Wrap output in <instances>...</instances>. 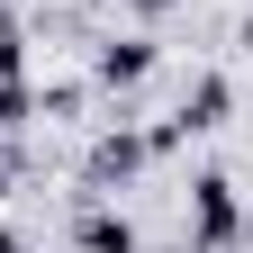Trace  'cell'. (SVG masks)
I'll return each mask as SVG.
<instances>
[{"label":"cell","instance_id":"1","mask_svg":"<svg viewBox=\"0 0 253 253\" xmlns=\"http://www.w3.org/2000/svg\"><path fill=\"white\" fill-rule=\"evenodd\" d=\"M190 208H199V253H226L235 244L244 217H235V181L226 172H199V181H190Z\"/></svg>","mask_w":253,"mask_h":253},{"label":"cell","instance_id":"2","mask_svg":"<svg viewBox=\"0 0 253 253\" xmlns=\"http://www.w3.org/2000/svg\"><path fill=\"white\" fill-rule=\"evenodd\" d=\"M145 73H154V37H136V27L109 37L100 54H90V82H100V90H136Z\"/></svg>","mask_w":253,"mask_h":253},{"label":"cell","instance_id":"3","mask_svg":"<svg viewBox=\"0 0 253 253\" xmlns=\"http://www.w3.org/2000/svg\"><path fill=\"white\" fill-rule=\"evenodd\" d=\"M145 154H154V136H136V126H109V136L90 145V190L136 181V172H145Z\"/></svg>","mask_w":253,"mask_h":253},{"label":"cell","instance_id":"4","mask_svg":"<svg viewBox=\"0 0 253 253\" xmlns=\"http://www.w3.org/2000/svg\"><path fill=\"white\" fill-rule=\"evenodd\" d=\"M73 253H136V226H126L109 199H90V208L73 217Z\"/></svg>","mask_w":253,"mask_h":253},{"label":"cell","instance_id":"5","mask_svg":"<svg viewBox=\"0 0 253 253\" xmlns=\"http://www.w3.org/2000/svg\"><path fill=\"white\" fill-rule=\"evenodd\" d=\"M172 126L181 136H208V126H226V73H199L181 90V109H172Z\"/></svg>","mask_w":253,"mask_h":253},{"label":"cell","instance_id":"6","mask_svg":"<svg viewBox=\"0 0 253 253\" xmlns=\"http://www.w3.org/2000/svg\"><path fill=\"white\" fill-rule=\"evenodd\" d=\"M27 109H37V90H27L18 73H0V126H27Z\"/></svg>","mask_w":253,"mask_h":253},{"label":"cell","instance_id":"7","mask_svg":"<svg viewBox=\"0 0 253 253\" xmlns=\"http://www.w3.org/2000/svg\"><path fill=\"white\" fill-rule=\"evenodd\" d=\"M0 253H37V244H27V235H18V226H0Z\"/></svg>","mask_w":253,"mask_h":253},{"label":"cell","instance_id":"8","mask_svg":"<svg viewBox=\"0 0 253 253\" xmlns=\"http://www.w3.org/2000/svg\"><path fill=\"white\" fill-rule=\"evenodd\" d=\"M235 45H244V54H253V18H244V27H235Z\"/></svg>","mask_w":253,"mask_h":253}]
</instances>
